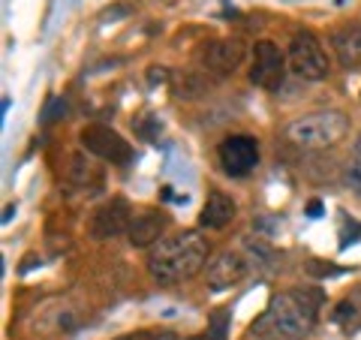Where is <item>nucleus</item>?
<instances>
[{"instance_id":"nucleus-7","label":"nucleus","mask_w":361,"mask_h":340,"mask_svg":"<svg viewBox=\"0 0 361 340\" xmlns=\"http://www.w3.org/2000/svg\"><path fill=\"white\" fill-rule=\"evenodd\" d=\"M220 166L226 175L232 178H244L250 175L256 163H259V142L253 135H229L220 142Z\"/></svg>"},{"instance_id":"nucleus-17","label":"nucleus","mask_w":361,"mask_h":340,"mask_svg":"<svg viewBox=\"0 0 361 340\" xmlns=\"http://www.w3.org/2000/svg\"><path fill=\"white\" fill-rule=\"evenodd\" d=\"M118 340H178V337L169 332H135V334H123Z\"/></svg>"},{"instance_id":"nucleus-10","label":"nucleus","mask_w":361,"mask_h":340,"mask_svg":"<svg viewBox=\"0 0 361 340\" xmlns=\"http://www.w3.org/2000/svg\"><path fill=\"white\" fill-rule=\"evenodd\" d=\"M244 61V42L235 37H223L214 40L202 49V63L205 70H211L214 75H229L238 70V63Z\"/></svg>"},{"instance_id":"nucleus-4","label":"nucleus","mask_w":361,"mask_h":340,"mask_svg":"<svg viewBox=\"0 0 361 340\" xmlns=\"http://www.w3.org/2000/svg\"><path fill=\"white\" fill-rule=\"evenodd\" d=\"M286 54H289L292 73H295L298 78H304V82H322V78H329V73H331L329 54H325L322 42L316 40L310 30L292 33Z\"/></svg>"},{"instance_id":"nucleus-8","label":"nucleus","mask_w":361,"mask_h":340,"mask_svg":"<svg viewBox=\"0 0 361 340\" xmlns=\"http://www.w3.org/2000/svg\"><path fill=\"white\" fill-rule=\"evenodd\" d=\"M133 223V208L123 196H111L109 202H103L94 211V220H90V232L94 238H118L123 232H130Z\"/></svg>"},{"instance_id":"nucleus-14","label":"nucleus","mask_w":361,"mask_h":340,"mask_svg":"<svg viewBox=\"0 0 361 340\" xmlns=\"http://www.w3.org/2000/svg\"><path fill=\"white\" fill-rule=\"evenodd\" d=\"M334 322L343 328V332H355V328L361 325V308L355 298H346L334 308Z\"/></svg>"},{"instance_id":"nucleus-5","label":"nucleus","mask_w":361,"mask_h":340,"mask_svg":"<svg viewBox=\"0 0 361 340\" xmlns=\"http://www.w3.org/2000/svg\"><path fill=\"white\" fill-rule=\"evenodd\" d=\"M82 148L90 151L94 157H99V160L106 163H115V166H127L133 160V148L130 142L123 139V135L118 130L106 127V123H90V127L82 130Z\"/></svg>"},{"instance_id":"nucleus-11","label":"nucleus","mask_w":361,"mask_h":340,"mask_svg":"<svg viewBox=\"0 0 361 340\" xmlns=\"http://www.w3.org/2000/svg\"><path fill=\"white\" fill-rule=\"evenodd\" d=\"M331 51L346 70L361 66V21H349L331 33Z\"/></svg>"},{"instance_id":"nucleus-1","label":"nucleus","mask_w":361,"mask_h":340,"mask_svg":"<svg viewBox=\"0 0 361 340\" xmlns=\"http://www.w3.org/2000/svg\"><path fill=\"white\" fill-rule=\"evenodd\" d=\"M322 296L316 289H292L271 298L262 320L256 322V334H268L274 340H304L313 332L316 310Z\"/></svg>"},{"instance_id":"nucleus-12","label":"nucleus","mask_w":361,"mask_h":340,"mask_svg":"<svg viewBox=\"0 0 361 340\" xmlns=\"http://www.w3.org/2000/svg\"><path fill=\"white\" fill-rule=\"evenodd\" d=\"M163 232H166V217L160 211L148 208V211H142V214H135V217H133L127 238H130L133 247H142V250H145V247H157V244H160Z\"/></svg>"},{"instance_id":"nucleus-15","label":"nucleus","mask_w":361,"mask_h":340,"mask_svg":"<svg viewBox=\"0 0 361 340\" xmlns=\"http://www.w3.org/2000/svg\"><path fill=\"white\" fill-rule=\"evenodd\" d=\"M190 340H229V310H217L211 316L208 328Z\"/></svg>"},{"instance_id":"nucleus-3","label":"nucleus","mask_w":361,"mask_h":340,"mask_svg":"<svg viewBox=\"0 0 361 340\" xmlns=\"http://www.w3.org/2000/svg\"><path fill=\"white\" fill-rule=\"evenodd\" d=\"M349 130V118L337 109H322V111H310L295 121L286 123V139L295 148H310V151H325L334 148L337 142L346 135Z\"/></svg>"},{"instance_id":"nucleus-16","label":"nucleus","mask_w":361,"mask_h":340,"mask_svg":"<svg viewBox=\"0 0 361 340\" xmlns=\"http://www.w3.org/2000/svg\"><path fill=\"white\" fill-rule=\"evenodd\" d=\"M343 181H346V187H349V190L358 193V196H361V157H355V160L346 166Z\"/></svg>"},{"instance_id":"nucleus-6","label":"nucleus","mask_w":361,"mask_h":340,"mask_svg":"<svg viewBox=\"0 0 361 340\" xmlns=\"http://www.w3.org/2000/svg\"><path fill=\"white\" fill-rule=\"evenodd\" d=\"M286 75V58L277 49V42L259 40L253 45V63H250V82L262 90H277Z\"/></svg>"},{"instance_id":"nucleus-18","label":"nucleus","mask_w":361,"mask_h":340,"mask_svg":"<svg viewBox=\"0 0 361 340\" xmlns=\"http://www.w3.org/2000/svg\"><path fill=\"white\" fill-rule=\"evenodd\" d=\"M63 111H66V103H63V99H51V106L49 109H45V121H51L54 115H63Z\"/></svg>"},{"instance_id":"nucleus-13","label":"nucleus","mask_w":361,"mask_h":340,"mask_svg":"<svg viewBox=\"0 0 361 340\" xmlns=\"http://www.w3.org/2000/svg\"><path fill=\"white\" fill-rule=\"evenodd\" d=\"M235 211L238 208H235L232 196H226L223 190H211V196L199 211V226L202 229H226L235 220Z\"/></svg>"},{"instance_id":"nucleus-19","label":"nucleus","mask_w":361,"mask_h":340,"mask_svg":"<svg viewBox=\"0 0 361 340\" xmlns=\"http://www.w3.org/2000/svg\"><path fill=\"white\" fill-rule=\"evenodd\" d=\"M313 274H334V265H322V262H310Z\"/></svg>"},{"instance_id":"nucleus-9","label":"nucleus","mask_w":361,"mask_h":340,"mask_svg":"<svg viewBox=\"0 0 361 340\" xmlns=\"http://www.w3.org/2000/svg\"><path fill=\"white\" fill-rule=\"evenodd\" d=\"M247 271H250V262H247L238 250H226L208 265L205 283H208L211 292H223V289L238 286V283L247 277Z\"/></svg>"},{"instance_id":"nucleus-20","label":"nucleus","mask_w":361,"mask_h":340,"mask_svg":"<svg viewBox=\"0 0 361 340\" xmlns=\"http://www.w3.org/2000/svg\"><path fill=\"white\" fill-rule=\"evenodd\" d=\"M355 157H361V133H358V139H355Z\"/></svg>"},{"instance_id":"nucleus-2","label":"nucleus","mask_w":361,"mask_h":340,"mask_svg":"<svg viewBox=\"0 0 361 340\" xmlns=\"http://www.w3.org/2000/svg\"><path fill=\"white\" fill-rule=\"evenodd\" d=\"M208 250H211V244L202 232H180L175 238H163L148 253V274L157 283L190 280L205 268Z\"/></svg>"}]
</instances>
